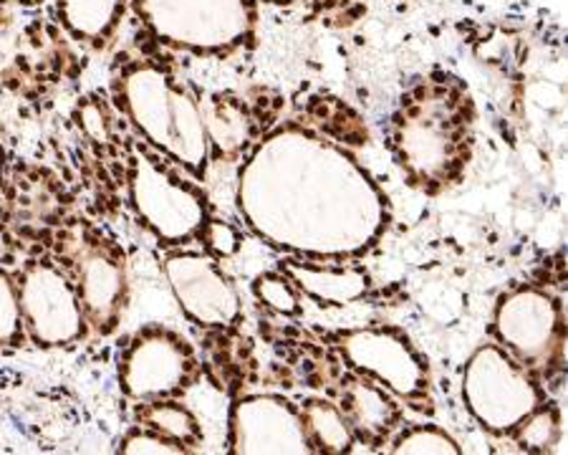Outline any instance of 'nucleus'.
Masks as SVG:
<instances>
[{
  "label": "nucleus",
  "mask_w": 568,
  "mask_h": 455,
  "mask_svg": "<svg viewBox=\"0 0 568 455\" xmlns=\"http://www.w3.org/2000/svg\"><path fill=\"white\" fill-rule=\"evenodd\" d=\"M253 294L263 306L283 316L301 314L298 289L291 284V279L283 271H265L253 281Z\"/></svg>",
  "instance_id": "obj_19"
},
{
  "label": "nucleus",
  "mask_w": 568,
  "mask_h": 455,
  "mask_svg": "<svg viewBox=\"0 0 568 455\" xmlns=\"http://www.w3.org/2000/svg\"><path fill=\"white\" fill-rule=\"evenodd\" d=\"M119 453L124 455H185L190 453L187 445L168 438L152 427L134 425L124 433V438L119 441Z\"/></svg>",
  "instance_id": "obj_22"
},
{
  "label": "nucleus",
  "mask_w": 568,
  "mask_h": 455,
  "mask_svg": "<svg viewBox=\"0 0 568 455\" xmlns=\"http://www.w3.org/2000/svg\"><path fill=\"white\" fill-rule=\"evenodd\" d=\"M342 413L349 421L354 438L382 443L399 423V407L392 403L384 387L366 377H349L342 390Z\"/></svg>",
  "instance_id": "obj_12"
},
{
  "label": "nucleus",
  "mask_w": 568,
  "mask_h": 455,
  "mask_svg": "<svg viewBox=\"0 0 568 455\" xmlns=\"http://www.w3.org/2000/svg\"><path fill=\"white\" fill-rule=\"evenodd\" d=\"M26 334L39 347H67L87 334V316L77 286L51 261L26 263L16 279Z\"/></svg>",
  "instance_id": "obj_5"
},
{
  "label": "nucleus",
  "mask_w": 568,
  "mask_h": 455,
  "mask_svg": "<svg viewBox=\"0 0 568 455\" xmlns=\"http://www.w3.org/2000/svg\"><path fill=\"white\" fill-rule=\"evenodd\" d=\"M200 239L205 241V249L213 253L215 259H231L241 251V233L237 228L227 221H207Z\"/></svg>",
  "instance_id": "obj_23"
},
{
  "label": "nucleus",
  "mask_w": 568,
  "mask_h": 455,
  "mask_svg": "<svg viewBox=\"0 0 568 455\" xmlns=\"http://www.w3.org/2000/svg\"><path fill=\"white\" fill-rule=\"evenodd\" d=\"M281 271L291 284L321 304H346L364 296L366 273L356 266H314V263L283 261Z\"/></svg>",
  "instance_id": "obj_13"
},
{
  "label": "nucleus",
  "mask_w": 568,
  "mask_h": 455,
  "mask_svg": "<svg viewBox=\"0 0 568 455\" xmlns=\"http://www.w3.org/2000/svg\"><path fill=\"white\" fill-rule=\"evenodd\" d=\"M301 417H304L311 445H316L314 451L328 455L352 453L356 438L342 407L332 405L328 400H306L301 407Z\"/></svg>",
  "instance_id": "obj_15"
},
{
  "label": "nucleus",
  "mask_w": 568,
  "mask_h": 455,
  "mask_svg": "<svg viewBox=\"0 0 568 455\" xmlns=\"http://www.w3.org/2000/svg\"><path fill=\"white\" fill-rule=\"evenodd\" d=\"M146 26L164 43L197 53H227L253 29L251 0H136Z\"/></svg>",
  "instance_id": "obj_2"
},
{
  "label": "nucleus",
  "mask_w": 568,
  "mask_h": 455,
  "mask_svg": "<svg viewBox=\"0 0 568 455\" xmlns=\"http://www.w3.org/2000/svg\"><path fill=\"white\" fill-rule=\"evenodd\" d=\"M13 261V243L8 239V233L0 228V263H11Z\"/></svg>",
  "instance_id": "obj_25"
},
{
  "label": "nucleus",
  "mask_w": 568,
  "mask_h": 455,
  "mask_svg": "<svg viewBox=\"0 0 568 455\" xmlns=\"http://www.w3.org/2000/svg\"><path fill=\"white\" fill-rule=\"evenodd\" d=\"M336 347L356 372L382 382L405 400L427 397L429 377L407 336L394 330H349L336 334Z\"/></svg>",
  "instance_id": "obj_10"
},
{
  "label": "nucleus",
  "mask_w": 568,
  "mask_h": 455,
  "mask_svg": "<svg viewBox=\"0 0 568 455\" xmlns=\"http://www.w3.org/2000/svg\"><path fill=\"white\" fill-rule=\"evenodd\" d=\"M26 326L18 302V286L11 273L0 269V347H21Z\"/></svg>",
  "instance_id": "obj_21"
},
{
  "label": "nucleus",
  "mask_w": 568,
  "mask_h": 455,
  "mask_svg": "<svg viewBox=\"0 0 568 455\" xmlns=\"http://www.w3.org/2000/svg\"><path fill=\"white\" fill-rule=\"evenodd\" d=\"M200 112H203L210 142L223 148L225 154L243 150L245 140H248V114L241 104L231 102V99H215V102L200 107Z\"/></svg>",
  "instance_id": "obj_17"
},
{
  "label": "nucleus",
  "mask_w": 568,
  "mask_h": 455,
  "mask_svg": "<svg viewBox=\"0 0 568 455\" xmlns=\"http://www.w3.org/2000/svg\"><path fill=\"white\" fill-rule=\"evenodd\" d=\"M130 198L140 221L162 245L200 239L207 223L205 195L152 154L140 152L130 170Z\"/></svg>",
  "instance_id": "obj_3"
},
{
  "label": "nucleus",
  "mask_w": 568,
  "mask_h": 455,
  "mask_svg": "<svg viewBox=\"0 0 568 455\" xmlns=\"http://www.w3.org/2000/svg\"><path fill=\"white\" fill-rule=\"evenodd\" d=\"M67 256L77 276V294L84 309L87 324L97 334L116 330L126 304L124 256L112 241L94 233H73L67 243Z\"/></svg>",
  "instance_id": "obj_7"
},
{
  "label": "nucleus",
  "mask_w": 568,
  "mask_h": 455,
  "mask_svg": "<svg viewBox=\"0 0 568 455\" xmlns=\"http://www.w3.org/2000/svg\"><path fill=\"white\" fill-rule=\"evenodd\" d=\"M81 127L89 136H94L99 142L109 140V117L104 114L102 107L84 104L81 107Z\"/></svg>",
  "instance_id": "obj_24"
},
{
  "label": "nucleus",
  "mask_w": 568,
  "mask_h": 455,
  "mask_svg": "<svg viewBox=\"0 0 568 455\" xmlns=\"http://www.w3.org/2000/svg\"><path fill=\"white\" fill-rule=\"evenodd\" d=\"M124 0H59L61 21L79 41L104 43L114 33Z\"/></svg>",
  "instance_id": "obj_14"
},
{
  "label": "nucleus",
  "mask_w": 568,
  "mask_h": 455,
  "mask_svg": "<svg viewBox=\"0 0 568 455\" xmlns=\"http://www.w3.org/2000/svg\"><path fill=\"white\" fill-rule=\"evenodd\" d=\"M394 455H423V453H437V455H460V445H457L450 435L439 431L435 425H417L409 427L399 435L389 448Z\"/></svg>",
  "instance_id": "obj_20"
},
{
  "label": "nucleus",
  "mask_w": 568,
  "mask_h": 455,
  "mask_svg": "<svg viewBox=\"0 0 568 455\" xmlns=\"http://www.w3.org/2000/svg\"><path fill=\"white\" fill-rule=\"evenodd\" d=\"M0 178H3V152H0Z\"/></svg>",
  "instance_id": "obj_26"
},
{
  "label": "nucleus",
  "mask_w": 568,
  "mask_h": 455,
  "mask_svg": "<svg viewBox=\"0 0 568 455\" xmlns=\"http://www.w3.org/2000/svg\"><path fill=\"white\" fill-rule=\"evenodd\" d=\"M510 435H516V441L524 451H551L561 441V415H558V407L551 403H540Z\"/></svg>",
  "instance_id": "obj_18"
},
{
  "label": "nucleus",
  "mask_w": 568,
  "mask_h": 455,
  "mask_svg": "<svg viewBox=\"0 0 568 455\" xmlns=\"http://www.w3.org/2000/svg\"><path fill=\"white\" fill-rule=\"evenodd\" d=\"M231 453H314L301 407L278 395L241 397L231 410Z\"/></svg>",
  "instance_id": "obj_11"
},
{
  "label": "nucleus",
  "mask_w": 568,
  "mask_h": 455,
  "mask_svg": "<svg viewBox=\"0 0 568 455\" xmlns=\"http://www.w3.org/2000/svg\"><path fill=\"white\" fill-rule=\"evenodd\" d=\"M119 99L152 148L200 178L207 168L210 140L200 104L160 67L140 63L119 79Z\"/></svg>",
  "instance_id": "obj_1"
},
{
  "label": "nucleus",
  "mask_w": 568,
  "mask_h": 455,
  "mask_svg": "<svg viewBox=\"0 0 568 455\" xmlns=\"http://www.w3.org/2000/svg\"><path fill=\"white\" fill-rule=\"evenodd\" d=\"M195 372L197 360L190 342L162 326H146L136 332L119 360V382L126 397L136 403L180 395Z\"/></svg>",
  "instance_id": "obj_6"
},
{
  "label": "nucleus",
  "mask_w": 568,
  "mask_h": 455,
  "mask_svg": "<svg viewBox=\"0 0 568 455\" xmlns=\"http://www.w3.org/2000/svg\"><path fill=\"white\" fill-rule=\"evenodd\" d=\"M463 395L483 427L498 435L516 431L544 403V393L526 367H520L498 344H485L467 362Z\"/></svg>",
  "instance_id": "obj_4"
},
{
  "label": "nucleus",
  "mask_w": 568,
  "mask_h": 455,
  "mask_svg": "<svg viewBox=\"0 0 568 455\" xmlns=\"http://www.w3.org/2000/svg\"><path fill=\"white\" fill-rule=\"evenodd\" d=\"M134 417L140 421L144 427H152L168 438L178 441L182 445H200L203 441V427H200V421L190 410L175 403V400H150V403H140L134 410Z\"/></svg>",
  "instance_id": "obj_16"
},
{
  "label": "nucleus",
  "mask_w": 568,
  "mask_h": 455,
  "mask_svg": "<svg viewBox=\"0 0 568 455\" xmlns=\"http://www.w3.org/2000/svg\"><path fill=\"white\" fill-rule=\"evenodd\" d=\"M496 334L526 367H556L564 354V314L556 299L538 289H518L500 299Z\"/></svg>",
  "instance_id": "obj_8"
},
{
  "label": "nucleus",
  "mask_w": 568,
  "mask_h": 455,
  "mask_svg": "<svg viewBox=\"0 0 568 455\" xmlns=\"http://www.w3.org/2000/svg\"><path fill=\"white\" fill-rule=\"evenodd\" d=\"M164 273L190 322L207 330H227L241 322V296L213 256L195 251L170 253L164 259Z\"/></svg>",
  "instance_id": "obj_9"
}]
</instances>
